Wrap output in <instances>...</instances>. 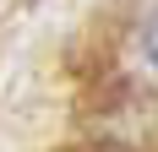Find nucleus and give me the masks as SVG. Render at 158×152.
Masks as SVG:
<instances>
[{"label": "nucleus", "instance_id": "f257e3e1", "mask_svg": "<svg viewBox=\"0 0 158 152\" xmlns=\"http://www.w3.org/2000/svg\"><path fill=\"white\" fill-rule=\"evenodd\" d=\"M142 54H147V65H153V76H158V6L147 11V22H142Z\"/></svg>", "mask_w": 158, "mask_h": 152}]
</instances>
